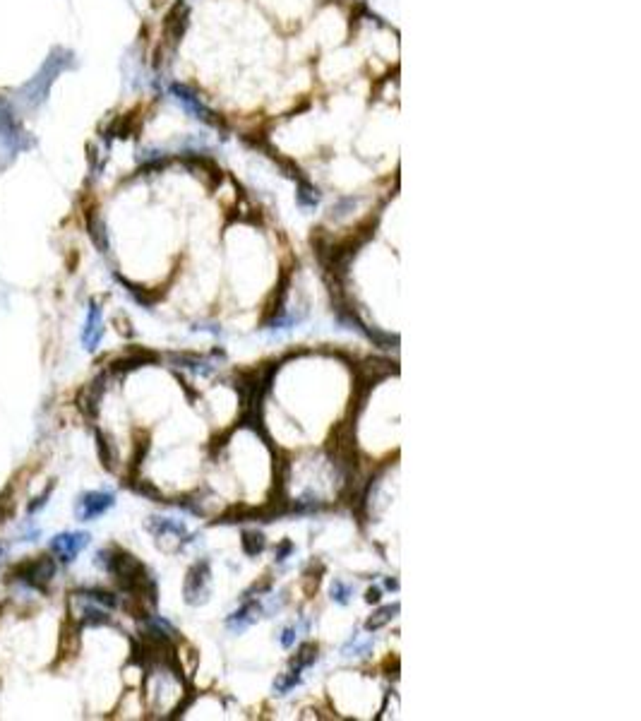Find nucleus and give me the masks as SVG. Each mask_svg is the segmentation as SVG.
Listing matches in <instances>:
<instances>
[{
  "label": "nucleus",
  "mask_w": 641,
  "mask_h": 721,
  "mask_svg": "<svg viewBox=\"0 0 641 721\" xmlns=\"http://www.w3.org/2000/svg\"><path fill=\"white\" fill-rule=\"evenodd\" d=\"M53 574H55V561L49 556H41V558H34V561L22 563L19 567H15L12 579L27 584V587H31V589L46 592V587L51 584Z\"/></svg>",
  "instance_id": "obj_1"
},
{
  "label": "nucleus",
  "mask_w": 641,
  "mask_h": 721,
  "mask_svg": "<svg viewBox=\"0 0 641 721\" xmlns=\"http://www.w3.org/2000/svg\"><path fill=\"white\" fill-rule=\"evenodd\" d=\"M210 563L202 561L197 563V565H192V570L187 572L185 577V601L187 604H202V601H207V594H210Z\"/></svg>",
  "instance_id": "obj_2"
},
{
  "label": "nucleus",
  "mask_w": 641,
  "mask_h": 721,
  "mask_svg": "<svg viewBox=\"0 0 641 721\" xmlns=\"http://www.w3.org/2000/svg\"><path fill=\"white\" fill-rule=\"evenodd\" d=\"M89 543V534H85V531H65V534H58L53 536V541H51V551L55 553V558H58L60 563H72L77 558V553L82 551V548Z\"/></svg>",
  "instance_id": "obj_3"
},
{
  "label": "nucleus",
  "mask_w": 641,
  "mask_h": 721,
  "mask_svg": "<svg viewBox=\"0 0 641 721\" xmlns=\"http://www.w3.org/2000/svg\"><path fill=\"white\" fill-rule=\"evenodd\" d=\"M113 503H116L113 493H106V490H92V493H85L80 498V503H77V515H80V520H85V522L96 520V517H101L103 512L111 510Z\"/></svg>",
  "instance_id": "obj_4"
},
{
  "label": "nucleus",
  "mask_w": 641,
  "mask_h": 721,
  "mask_svg": "<svg viewBox=\"0 0 641 721\" xmlns=\"http://www.w3.org/2000/svg\"><path fill=\"white\" fill-rule=\"evenodd\" d=\"M101 337H103L101 308H99L96 303H92L89 315H87V322H85V330H82V342H85V347L89 349V351H94V349L99 347V342H101Z\"/></svg>",
  "instance_id": "obj_5"
},
{
  "label": "nucleus",
  "mask_w": 641,
  "mask_h": 721,
  "mask_svg": "<svg viewBox=\"0 0 641 721\" xmlns=\"http://www.w3.org/2000/svg\"><path fill=\"white\" fill-rule=\"evenodd\" d=\"M103 383H106V378L99 375L94 383H89V388H85L80 392V397H77V406H80L82 414L89 416V419H94V416L99 414V401H101Z\"/></svg>",
  "instance_id": "obj_6"
},
{
  "label": "nucleus",
  "mask_w": 641,
  "mask_h": 721,
  "mask_svg": "<svg viewBox=\"0 0 641 721\" xmlns=\"http://www.w3.org/2000/svg\"><path fill=\"white\" fill-rule=\"evenodd\" d=\"M259 611H262V606L257 604V601H245V604L241 606V608L236 611V613L228 615V630L233 632H241L245 630L248 625H253L255 620L259 618Z\"/></svg>",
  "instance_id": "obj_7"
},
{
  "label": "nucleus",
  "mask_w": 641,
  "mask_h": 721,
  "mask_svg": "<svg viewBox=\"0 0 641 721\" xmlns=\"http://www.w3.org/2000/svg\"><path fill=\"white\" fill-rule=\"evenodd\" d=\"M149 529H152L154 536H159V539H166V536H176V539H183L187 541V529L183 522H176V520H169V517H152L149 520Z\"/></svg>",
  "instance_id": "obj_8"
},
{
  "label": "nucleus",
  "mask_w": 641,
  "mask_h": 721,
  "mask_svg": "<svg viewBox=\"0 0 641 721\" xmlns=\"http://www.w3.org/2000/svg\"><path fill=\"white\" fill-rule=\"evenodd\" d=\"M152 360H156V356L152 351L137 349V351H130L128 356L113 360L111 370H113V373H128V370H135V368H139V365H144V363H152Z\"/></svg>",
  "instance_id": "obj_9"
},
{
  "label": "nucleus",
  "mask_w": 641,
  "mask_h": 721,
  "mask_svg": "<svg viewBox=\"0 0 641 721\" xmlns=\"http://www.w3.org/2000/svg\"><path fill=\"white\" fill-rule=\"evenodd\" d=\"M397 613H399V604L382 606V608H379V611H375V613L368 618L366 630H370V632H377V630H382L387 623H392V618H394V615H397Z\"/></svg>",
  "instance_id": "obj_10"
},
{
  "label": "nucleus",
  "mask_w": 641,
  "mask_h": 721,
  "mask_svg": "<svg viewBox=\"0 0 641 721\" xmlns=\"http://www.w3.org/2000/svg\"><path fill=\"white\" fill-rule=\"evenodd\" d=\"M77 599H87V601H94V604H101L106 606V608H116L118 606V599L113 597L111 592H103V589H80V592H75Z\"/></svg>",
  "instance_id": "obj_11"
},
{
  "label": "nucleus",
  "mask_w": 641,
  "mask_h": 721,
  "mask_svg": "<svg viewBox=\"0 0 641 721\" xmlns=\"http://www.w3.org/2000/svg\"><path fill=\"white\" fill-rule=\"evenodd\" d=\"M317 661V645L315 642H303L296 652V659H293V671H303V668L312 666Z\"/></svg>",
  "instance_id": "obj_12"
},
{
  "label": "nucleus",
  "mask_w": 641,
  "mask_h": 721,
  "mask_svg": "<svg viewBox=\"0 0 641 721\" xmlns=\"http://www.w3.org/2000/svg\"><path fill=\"white\" fill-rule=\"evenodd\" d=\"M80 620L85 625H108L111 623V615H108L103 608H96L94 604H87L85 608H82Z\"/></svg>",
  "instance_id": "obj_13"
},
{
  "label": "nucleus",
  "mask_w": 641,
  "mask_h": 721,
  "mask_svg": "<svg viewBox=\"0 0 641 721\" xmlns=\"http://www.w3.org/2000/svg\"><path fill=\"white\" fill-rule=\"evenodd\" d=\"M243 551L248 553V556H259V553L264 551V546H267V541H264V536L259 534V531H243Z\"/></svg>",
  "instance_id": "obj_14"
},
{
  "label": "nucleus",
  "mask_w": 641,
  "mask_h": 721,
  "mask_svg": "<svg viewBox=\"0 0 641 721\" xmlns=\"http://www.w3.org/2000/svg\"><path fill=\"white\" fill-rule=\"evenodd\" d=\"M330 594H332V599H334L336 604L346 606L348 601H351V597H353V587H351V584H346V582H341V579H334Z\"/></svg>",
  "instance_id": "obj_15"
},
{
  "label": "nucleus",
  "mask_w": 641,
  "mask_h": 721,
  "mask_svg": "<svg viewBox=\"0 0 641 721\" xmlns=\"http://www.w3.org/2000/svg\"><path fill=\"white\" fill-rule=\"evenodd\" d=\"M298 683H300V671H293V668H291L289 676H281L279 681L274 683V693L276 695H286L289 690H293Z\"/></svg>",
  "instance_id": "obj_16"
},
{
  "label": "nucleus",
  "mask_w": 641,
  "mask_h": 721,
  "mask_svg": "<svg viewBox=\"0 0 641 721\" xmlns=\"http://www.w3.org/2000/svg\"><path fill=\"white\" fill-rule=\"evenodd\" d=\"M96 445H99V454H101V462L106 464V469H113V452H111V445H108V438L103 436L101 431H96Z\"/></svg>",
  "instance_id": "obj_17"
},
{
  "label": "nucleus",
  "mask_w": 641,
  "mask_h": 721,
  "mask_svg": "<svg viewBox=\"0 0 641 721\" xmlns=\"http://www.w3.org/2000/svg\"><path fill=\"white\" fill-rule=\"evenodd\" d=\"M89 229H92V238H94V243H96L99 245V248H101V250H106V233H103V226H101V224H99V222H94V219H92V222H89Z\"/></svg>",
  "instance_id": "obj_18"
},
{
  "label": "nucleus",
  "mask_w": 641,
  "mask_h": 721,
  "mask_svg": "<svg viewBox=\"0 0 641 721\" xmlns=\"http://www.w3.org/2000/svg\"><path fill=\"white\" fill-rule=\"evenodd\" d=\"M296 628H286L284 632H281V647H286V649H291V647L296 645Z\"/></svg>",
  "instance_id": "obj_19"
},
{
  "label": "nucleus",
  "mask_w": 641,
  "mask_h": 721,
  "mask_svg": "<svg viewBox=\"0 0 641 721\" xmlns=\"http://www.w3.org/2000/svg\"><path fill=\"white\" fill-rule=\"evenodd\" d=\"M291 551H293V543H291V541H284L279 548H276V561H279V563L286 561V556H289Z\"/></svg>",
  "instance_id": "obj_20"
},
{
  "label": "nucleus",
  "mask_w": 641,
  "mask_h": 721,
  "mask_svg": "<svg viewBox=\"0 0 641 721\" xmlns=\"http://www.w3.org/2000/svg\"><path fill=\"white\" fill-rule=\"evenodd\" d=\"M379 597H382V592H379L377 587H370L368 594H366V601H368V604H377Z\"/></svg>",
  "instance_id": "obj_21"
},
{
  "label": "nucleus",
  "mask_w": 641,
  "mask_h": 721,
  "mask_svg": "<svg viewBox=\"0 0 641 721\" xmlns=\"http://www.w3.org/2000/svg\"><path fill=\"white\" fill-rule=\"evenodd\" d=\"M387 589H399V582H397V579L389 577V579H387Z\"/></svg>",
  "instance_id": "obj_22"
},
{
  "label": "nucleus",
  "mask_w": 641,
  "mask_h": 721,
  "mask_svg": "<svg viewBox=\"0 0 641 721\" xmlns=\"http://www.w3.org/2000/svg\"><path fill=\"white\" fill-rule=\"evenodd\" d=\"M3 556H5V546L0 543V563H3Z\"/></svg>",
  "instance_id": "obj_23"
}]
</instances>
